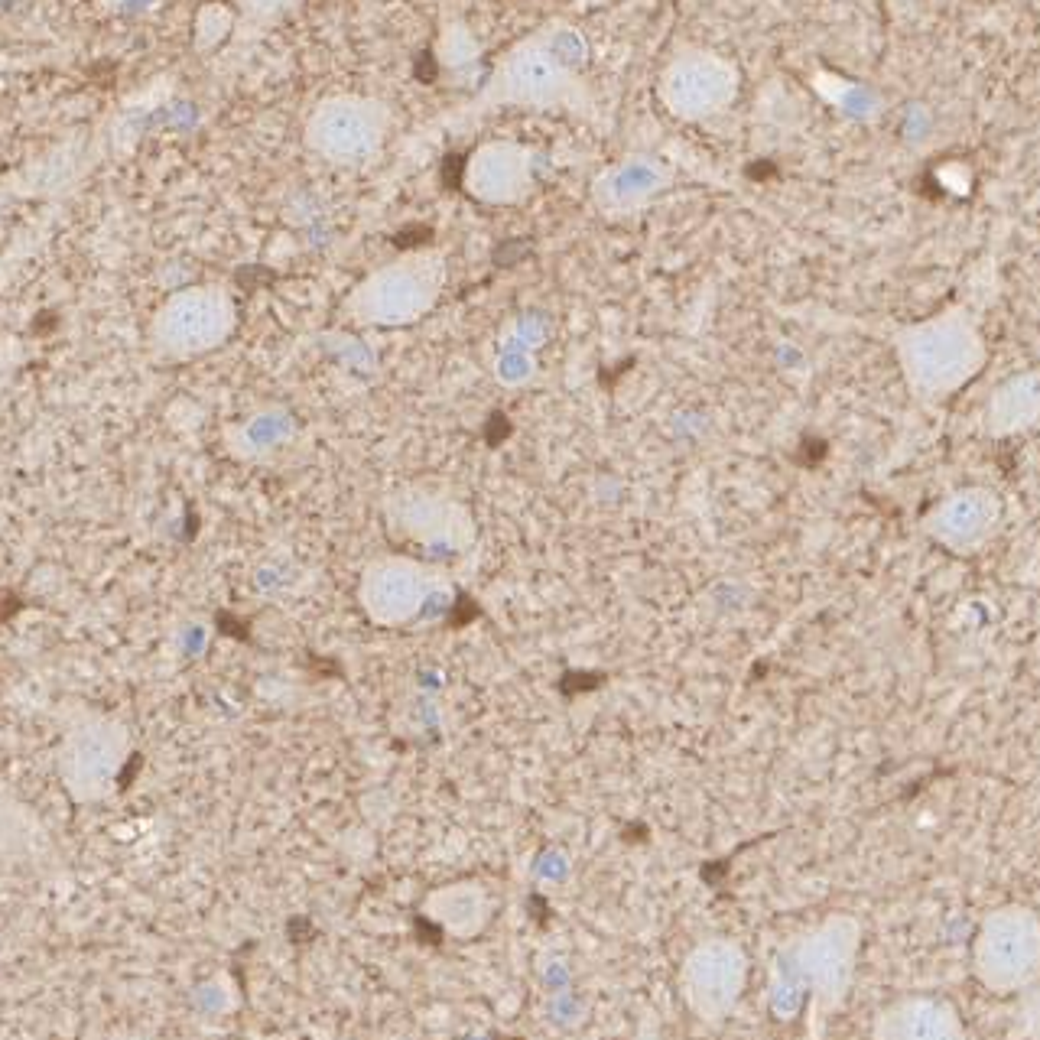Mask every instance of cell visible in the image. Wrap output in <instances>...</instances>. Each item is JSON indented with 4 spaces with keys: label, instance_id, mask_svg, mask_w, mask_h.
Here are the masks:
<instances>
[{
    "label": "cell",
    "instance_id": "6da1fadb",
    "mask_svg": "<svg viewBox=\"0 0 1040 1040\" xmlns=\"http://www.w3.org/2000/svg\"><path fill=\"white\" fill-rule=\"evenodd\" d=\"M228 332V306L215 296H179L173 299L160 322H156V345L173 355H195V351L215 348L225 342Z\"/></svg>",
    "mask_w": 1040,
    "mask_h": 1040
},
{
    "label": "cell",
    "instance_id": "7a4b0ae2",
    "mask_svg": "<svg viewBox=\"0 0 1040 1040\" xmlns=\"http://www.w3.org/2000/svg\"><path fill=\"white\" fill-rule=\"evenodd\" d=\"M413 930H416V940L426 943V946H442V940H446V936H442L439 923L426 920V917H416V920H413Z\"/></svg>",
    "mask_w": 1040,
    "mask_h": 1040
},
{
    "label": "cell",
    "instance_id": "3957f363",
    "mask_svg": "<svg viewBox=\"0 0 1040 1040\" xmlns=\"http://www.w3.org/2000/svg\"><path fill=\"white\" fill-rule=\"evenodd\" d=\"M286 933H290V943H296V946L316 940V936H312L316 927H312V920H306V917H293L290 923H286Z\"/></svg>",
    "mask_w": 1040,
    "mask_h": 1040
}]
</instances>
